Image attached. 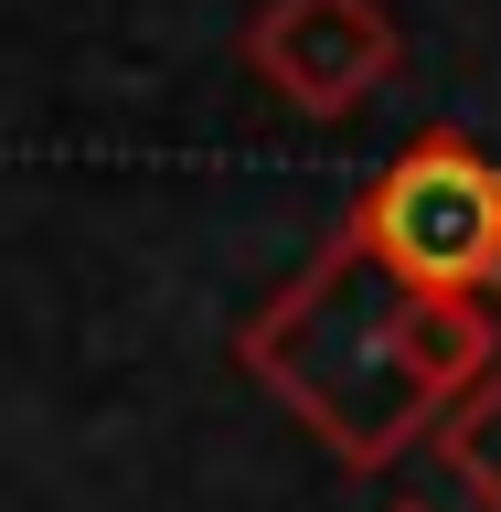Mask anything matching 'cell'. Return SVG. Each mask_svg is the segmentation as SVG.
<instances>
[{"instance_id": "6da1fadb", "label": "cell", "mask_w": 501, "mask_h": 512, "mask_svg": "<svg viewBox=\"0 0 501 512\" xmlns=\"http://www.w3.org/2000/svg\"><path fill=\"white\" fill-rule=\"evenodd\" d=\"M235 363L342 470H395L501 363V320H491V299L406 288L352 224H331L320 256H299V278L235 331Z\"/></svg>"}, {"instance_id": "7a4b0ae2", "label": "cell", "mask_w": 501, "mask_h": 512, "mask_svg": "<svg viewBox=\"0 0 501 512\" xmlns=\"http://www.w3.org/2000/svg\"><path fill=\"white\" fill-rule=\"evenodd\" d=\"M352 235L427 299H491L501 267V160L470 128H416L374 182L352 192Z\"/></svg>"}, {"instance_id": "3957f363", "label": "cell", "mask_w": 501, "mask_h": 512, "mask_svg": "<svg viewBox=\"0 0 501 512\" xmlns=\"http://www.w3.org/2000/svg\"><path fill=\"white\" fill-rule=\"evenodd\" d=\"M246 75L299 118H352L363 96L406 75V32L384 0H256L235 32Z\"/></svg>"}, {"instance_id": "277c9868", "label": "cell", "mask_w": 501, "mask_h": 512, "mask_svg": "<svg viewBox=\"0 0 501 512\" xmlns=\"http://www.w3.org/2000/svg\"><path fill=\"white\" fill-rule=\"evenodd\" d=\"M427 448L459 470V491H470L480 512H501V363L470 384V395H459V406H448V427H438Z\"/></svg>"}, {"instance_id": "5b68a950", "label": "cell", "mask_w": 501, "mask_h": 512, "mask_svg": "<svg viewBox=\"0 0 501 512\" xmlns=\"http://www.w3.org/2000/svg\"><path fill=\"white\" fill-rule=\"evenodd\" d=\"M395 512H438V502H395Z\"/></svg>"}, {"instance_id": "8992f818", "label": "cell", "mask_w": 501, "mask_h": 512, "mask_svg": "<svg viewBox=\"0 0 501 512\" xmlns=\"http://www.w3.org/2000/svg\"><path fill=\"white\" fill-rule=\"evenodd\" d=\"M491 299H501V267H491Z\"/></svg>"}]
</instances>
